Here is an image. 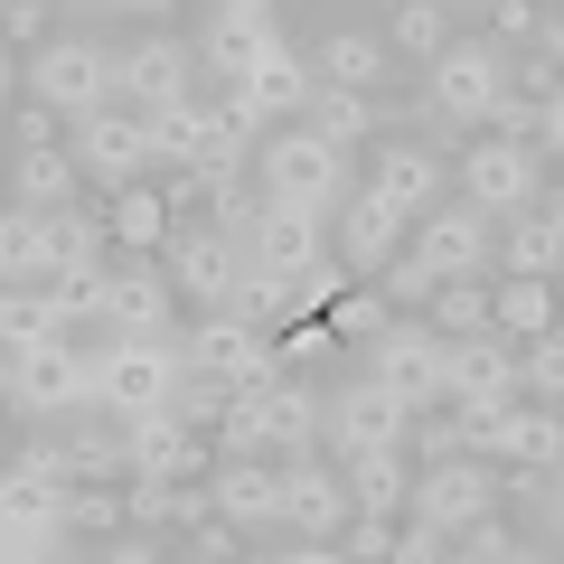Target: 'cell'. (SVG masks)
Here are the masks:
<instances>
[{"instance_id":"8","label":"cell","mask_w":564,"mask_h":564,"mask_svg":"<svg viewBox=\"0 0 564 564\" xmlns=\"http://www.w3.org/2000/svg\"><path fill=\"white\" fill-rule=\"evenodd\" d=\"M76 321H104V329H180V282H170L161 254H122V263H104V273L76 292Z\"/></svg>"},{"instance_id":"16","label":"cell","mask_w":564,"mask_h":564,"mask_svg":"<svg viewBox=\"0 0 564 564\" xmlns=\"http://www.w3.org/2000/svg\"><path fill=\"white\" fill-rule=\"evenodd\" d=\"M198 39H180V29H141L132 47H122V104L132 113H170V104H198Z\"/></svg>"},{"instance_id":"47","label":"cell","mask_w":564,"mask_h":564,"mask_svg":"<svg viewBox=\"0 0 564 564\" xmlns=\"http://www.w3.org/2000/svg\"><path fill=\"white\" fill-rule=\"evenodd\" d=\"M489 20H499V47H536V0H499V10H489Z\"/></svg>"},{"instance_id":"45","label":"cell","mask_w":564,"mask_h":564,"mask_svg":"<svg viewBox=\"0 0 564 564\" xmlns=\"http://www.w3.org/2000/svg\"><path fill=\"white\" fill-rule=\"evenodd\" d=\"M339 555H358V564H377V555H395V518H367V508H358V518L339 527Z\"/></svg>"},{"instance_id":"40","label":"cell","mask_w":564,"mask_h":564,"mask_svg":"<svg viewBox=\"0 0 564 564\" xmlns=\"http://www.w3.org/2000/svg\"><path fill=\"white\" fill-rule=\"evenodd\" d=\"M377 292H386L395 311H433V292H443V273H433V263H423L414 245H404V254H395V263L377 273Z\"/></svg>"},{"instance_id":"33","label":"cell","mask_w":564,"mask_h":564,"mask_svg":"<svg viewBox=\"0 0 564 564\" xmlns=\"http://www.w3.org/2000/svg\"><path fill=\"white\" fill-rule=\"evenodd\" d=\"M207 141H217V104H170V113H151V161L161 170H188L198 180Z\"/></svg>"},{"instance_id":"17","label":"cell","mask_w":564,"mask_h":564,"mask_svg":"<svg viewBox=\"0 0 564 564\" xmlns=\"http://www.w3.org/2000/svg\"><path fill=\"white\" fill-rule=\"evenodd\" d=\"M414 254L433 263V273H499V217H489V207H470L462 188H452L443 207H423L414 217Z\"/></svg>"},{"instance_id":"37","label":"cell","mask_w":564,"mask_h":564,"mask_svg":"<svg viewBox=\"0 0 564 564\" xmlns=\"http://www.w3.org/2000/svg\"><path fill=\"white\" fill-rule=\"evenodd\" d=\"M302 122H321L329 141H348V151H358V141H367V132H377V122H386V104H377V95H358V85H321Z\"/></svg>"},{"instance_id":"20","label":"cell","mask_w":564,"mask_h":564,"mask_svg":"<svg viewBox=\"0 0 564 564\" xmlns=\"http://www.w3.org/2000/svg\"><path fill=\"white\" fill-rule=\"evenodd\" d=\"M404 245H414V207H395L377 180H358V188L339 198V263H348L358 282H377Z\"/></svg>"},{"instance_id":"35","label":"cell","mask_w":564,"mask_h":564,"mask_svg":"<svg viewBox=\"0 0 564 564\" xmlns=\"http://www.w3.org/2000/svg\"><path fill=\"white\" fill-rule=\"evenodd\" d=\"M104 236H113V217H85V207H57V273L66 292H85V282L104 273Z\"/></svg>"},{"instance_id":"14","label":"cell","mask_w":564,"mask_h":564,"mask_svg":"<svg viewBox=\"0 0 564 564\" xmlns=\"http://www.w3.org/2000/svg\"><path fill=\"white\" fill-rule=\"evenodd\" d=\"M236 245H245V263H263V273H292V282H302L321 254H339V245H329V217H321V207L263 198V188H254V207H245Z\"/></svg>"},{"instance_id":"24","label":"cell","mask_w":564,"mask_h":564,"mask_svg":"<svg viewBox=\"0 0 564 564\" xmlns=\"http://www.w3.org/2000/svg\"><path fill=\"white\" fill-rule=\"evenodd\" d=\"M122 433H132V470H151V480H207V470H217V433L188 423L180 404H170V414L122 423Z\"/></svg>"},{"instance_id":"34","label":"cell","mask_w":564,"mask_h":564,"mask_svg":"<svg viewBox=\"0 0 564 564\" xmlns=\"http://www.w3.org/2000/svg\"><path fill=\"white\" fill-rule=\"evenodd\" d=\"M170 226H180V198H170V188L141 180V188H122V198H113V245H122V254H161Z\"/></svg>"},{"instance_id":"6","label":"cell","mask_w":564,"mask_h":564,"mask_svg":"<svg viewBox=\"0 0 564 564\" xmlns=\"http://www.w3.org/2000/svg\"><path fill=\"white\" fill-rule=\"evenodd\" d=\"M180 386H188L180 329H104V414H113V423L170 414Z\"/></svg>"},{"instance_id":"23","label":"cell","mask_w":564,"mask_h":564,"mask_svg":"<svg viewBox=\"0 0 564 564\" xmlns=\"http://www.w3.org/2000/svg\"><path fill=\"white\" fill-rule=\"evenodd\" d=\"M348 518H358L348 470L329 462V452H292V462H282V527H292V536H339Z\"/></svg>"},{"instance_id":"7","label":"cell","mask_w":564,"mask_h":564,"mask_svg":"<svg viewBox=\"0 0 564 564\" xmlns=\"http://www.w3.org/2000/svg\"><path fill=\"white\" fill-rule=\"evenodd\" d=\"M452 188L489 217H527L545 198V151L536 141H508V132H470V151H452Z\"/></svg>"},{"instance_id":"2","label":"cell","mask_w":564,"mask_h":564,"mask_svg":"<svg viewBox=\"0 0 564 564\" xmlns=\"http://www.w3.org/2000/svg\"><path fill=\"white\" fill-rule=\"evenodd\" d=\"M508 85H518V47H499L480 29V39H452L443 57L423 66V122L433 132H489L499 122V104H508Z\"/></svg>"},{"instance_id":"19","label":"cell","mask_w":564,"mask_h":564,"mask_svg":"<svg viewBox=\"0 0 564 564\" xmlns=\"http://www.w3.org/2000/svg\"><path fill=\"white\" fill-rule=\"evenodd\" d=\"M188 39H198V66H207V76L236 85V76H254V66L282 47V20H273V0H217Z\"/></svg>"},{"instance_id":"13","label":"cell","mask_w":564,"mask_h":564,"mask_svg":"<svg viewBox=\"0 0 564 564\" xmlns=\"http://www.w3.org/2000/svg\"><path fill=\"white\" fill-rule=\"evenodd\" d=\"M367 367H377V377H395L404 395H414V414L452 404V339L423 321V311H395V321L367 339Z\"/></svg>"},{"instance_id":"21","label":"cell","mask_w":564,"mask_h":564,"mask_svg":"<svg viewBox=\"0 0 564 564\" xmlns=\"http://www.w3.org/2000/svg\"><path fill=\"white\" fill-rule=\"evenodd\" d=\"M161 263H170V282H180V302H198V311H217V302H236V273H245V245H236V226H170V245H161Z\"/></svg>"},{"instance_id":"9","label":"cell","mask_w":564,"mask_h":564,"mask_svg":"<svg viewBox=\"0 0 564 564\" xmlns=\"http://www.w3.org/2000/svg\"><path fill=\"white\" fill-rule=\"evenodd\" d=\"M180 348H188V377H226V386H254V377H273V367H282L273 329L245 321L236 302L188 311V321H180Z\"/></svg>"},{"instance_id":"49","label":"cell","mask_w":564,"mask_h":564,"mask_svg":"<svg viewBox=\"0 0 564 564\" xmlns=\"http://www.w3.org/2000/svg\"><path fill=\"white\" fill-rule=\"evenodd\" d=\"M545 545H564V470H545Z\"/></svg>"},{"instance_id":"55","label":"cell","mask_w":564,"mask_h":564,"mask_svg":"<svg viewBox=\"0 0 564 564\" xmlns=\"http://www.w3.org/2000/svg\"><path fill=\"white\" fill-rule=\"evenodd\" d=\"M57 10H85V20H104V10H113V20H122V0H57Z\"/></svg>"},{"instance_id":"27","label":"cell","mask_w":564,"mask_h":564,"mask_svg":"<svg viewBox=\"0 0 564 564\" xmlns=\"http://www.w3.org/2000/svg\"><path fill=\"white\" fill-rule=\"evenodd\" d=\"M311 66H321V85L386 95V85H395V39H377V29H329V39L311 47Z\"/></svg>"},{"instance_id":"56","label":"cell","mask_w":564,"mask_h":564,"mask_svg":"<svg viewBox=\"0 0 564 564\" xmlns=\"http://www.w3.org/2000/svg\"><path fill=\"white\" fill-rule=\"evenodd\" d=\"M555 329H564V273H555Z\"/></svg>"},{"instance_id":"44","label":"cell","mask_w":564,"mask_h":564,"mask_svg":"<svg viewBox=\"0 0 564 564\" xmlns=\"http://www.w3.org/2000/svg\"><path fill=\"white\" fill-rule=\"evenodd\" d=\"M452 555H470V564H508V555H518V536H508L499 508H489V518H470L462 536H452Z\"/></svg>"},{"instance_id":"29","label":"cell","mask_w":564,"mask_h":564,"mask_svg":"<svg viewBox=\"0 0 564 564\" xmlns=\"http://www.w3.org/2000/svg\"><path fill=\"white\" fill-rule=\"evenodd\" d=\"M57 329H76V292L66 282H10L0 292V348H39Z\"/></svg>"},{"instance_id":"42","label":"cell","mask_w":564,"mask_h":564,"mask_svg":"<svg viewBox=\"0 0 564 564\" xmlns=\"http://www.w3.org/2000/svg\"><path fill=\"white\" fill-rule=\"evenodd\" d=\"M518 367H527V395L564 404V329H536V339L518 348Z\"/></svg>"},{"instance_id":"48","label":"cell","mask_w":564,"mask_h":564,"mask_svg":"<svg viewBox=\"0 0 564 564\" xmlns=\"http://www.w3.org/2000/svg\"><path fill=\"white\" fill-rule=\"evenodd\" d=\"M536 151H555V161H564V76H555V95L536 104Z\"/></svg>"},{"instance_id":"32","label":"cell","mask_w":564,"mask_h":564,"mask_svg":"<svg viewBox=\"0 0 564 564\" xmlns=\"http://www.w3.org/2000/svg\"><path fill=\"white\" fill-rule=\"evenodd\" d=\"M57 273V217L47 207H10L0 217V282H47Z\"/></svg>"},{"instance_id":"18","label":"cell","mask_w":564,"mask_h":564,"mask_svg":"<svg viewBox=\"0 0 564 564\" xmlns=\"http://www.w3.org/2000/svg\"><path fill=\"white\" fill-rule=\"evenodd\" d=\"M489 508H499V462H489V452H443V462L414 470V508H404V518H433V527L462 536Z\"/></svg>"},{"instance_id":"54","label":"cell","mask_w":564,"mask_h":564,"mask_svg":"<svg viewBox=\"0 0 564 564\" xmlns=\"http://www.w3.org/2000/svg\"><path fill=\"white\" fill-rule=\"evenodd\" d=\"M452 20H489V10H499V0H443Z\"/></svg>"},{"instance_id":"4","label":"cell","mask_w":564,"mask_h":564,"mask_svg":"<svg viewBox=\"0 0 564 564\" xmlns=\"http://www.w3.org/2000/svg\"><path fill=\"white\" fill-rule=\"evenodd\" d=\"M254 188L339 217V198L358 188V161H348V141H329L321 122H282V132H263V151H254Z\"/></svg>"},{"instance_id":"3","label":"cell","mask_w":564,"mask_h":564,"mask_svg":"<svg viewBox=\"0 0 564 564\" xmlns=\"http://www.w3.org/2000/svg\"><path fill=\"white\" fill-rule=\"evenodd\" d=\"M10 404H20L29 423L95 414L104 404V339L57 329V339H39V348H10Z\"/></svg>"},{"instance_id":"31","label":"cell","mask_w":564,"mask_h":564,"mask_svg":"<svg viewBox=\"0 0 564 564\" xmlns=\"http://www.w3.org/2000/svg\"><path fill=\"white\" fill-rule=\"evenodd\" d=\"M10 188L20 198L10 207H76V188H85V170H76V151H47V141H20V161H10Z\"/></svg>"},{"instance_id":"26","label":"cell","mask_w":564,"mask_h":564,"mask_svg":"<svg viewBox=\"0 0 564 564\" xmlns=\"http://www.w3.org/2000/svg\"><path fill=\"white\" fill-rule=\"evenodd\" d=\"M367 180L386 188V198L395 207H443L452 198V170H443V151H433V141H414V132H395V141H377V161H367Z\"/></svg>"},{"instance_id":"43","label":"cell","mask_w":564,"mask_h":564,"mask_svg":"<svg viewBox=\"0 0 564 564\" xmlns=\"http://www.w3.org/2000/svg\"><path fill=\"white\" fill-rule=\"evenodd\" d=\"M10 480H20V489H66L76 462H66V443H29L20 462H10Z\"/></svg>"},{"instance_id":"36","label":"cell","mask_w":564,"mask_h":564,"mask_svg":"<svg viewBox=\"0 0 564 564\" xmlns=\"http://www.w3.org/2000/svg\"><path fill=\"white\" fill-rule=\"evenodd\" d=\"M386 39H395V57L433 66L452 47V10H443V0H395V10H386Z\"/></svg>"},{"instance_id":"41","label":"cell","mask_w":564,"mask_h":564,"mask_svg":"<svg viewBox=\"0 0 564 564\" xmlns=\"http://www.w3.org/2000/svg\"><path fill=\"white\" fill-rule=\"evenodd\" d=\"M321 321H329V329H348V339H377V329L395 321V302H386L377 282H348V292H339V302L321 311Z\"/></svg>"},{"instance_id":"46","label":"cell","mask_w":564,"mask_h":564,"mask_svg":"<svg viewBox=\"0 0 564 564\" xmlns=\"http://www.w3.org/2000/svg\"><path fill=\"white\" fill-rule=\"evenodd\" d=\"M433 555H452V527L404 518V527H395V564H433Z\"/></svg>"},{"instance_id":"52","label":"cell","mask_w":564,"mask_h":564,"mask_svg":"<svg viewBox=\"0 0 564 564\" xmlns=\"http://www.w3.org/2000/svg\"><path fill=\"white\" fill-rule=\"evenodd\" d=\"M170 10H180V0H122V20H151V29H161Z\"/></svg>"},{"instance_id":"15","label":"cell","mask_w":564,"mask_h":564,"mask_svg":"<svg viewBox=\"0 0 564 564\" xmlns=\"http://www.w3.org/2000/svg\"><path fill=\"white\" fill-rule=\"evenodd\" d=\"M527 395V367H518V339H499V329H470V339H452V414L480 433L489 414H508V404Z\"/></svg>"},{"instance_id":"53","label":"cell","mask_w":564,"mask_h":564,"mask_svg":"<svg viewBox=\"0 0 564 564\" xmlns=\"http://www.w3.org/2000/svg\"><path fill=\"white\" fill-rule=\"evenodd\" d=\"M536 217L555 226V254H564V188H545V198H536Z\"/></svg>"},{"instance_id":"1","label":"cell","mask_w":564,"mask_h":564,"mask_svg":"<svg viewBox=\"0 0 564 564\" xmlns=\"http://www.w3.org/2000/svg\"><path fill=\"white\" fill-rule=\"evenodd\" d=\"M217 452H273V462H292V452H329V395L302 386L292 367H273V377L236 386V414L217 423Z\"/></svg>"},{"instance_id":"38","label":"cell","mask_w":564,"mask_h":564,"mask_svg":"<svg viewBox=\"0 0 564 564\" xmlns=\"http://www.w3.org/2000/svg\"><path fill=\"white\" fill-rule=\"evenodd\" d=\"M499 273H545L555 282L564 273V254H555V226L527 207V217H499Z\"/></svg>"},{"instance_id":"50","label":"cell","mask_w":564,"mask_h":564,"mask_svg":"<svg viewBox=\"0 0 564 564\" xmlns=\"http://www.w3.org/2000/svg\"><path fill=\"white\" fill-rule=\"evenodd\" d=\"M39 20H47V0H10V39H20V47L39 39Z\"/></svg>"},{"instance_id":"12","label":"cell","mask_w":564,"mask_h":564,"mask_svg":"<svg viewBox=\"0 0 564 564\" xmlns=\"http://www.w3.org/2000/svg\"><path fill=\"white\" fill-rule=\"evenodd\" d=\"M311 95H321V66L292 57V47H273L254 76H236V85L217 95V113L236 122V132H254V141H263V132H282V122H302V113H311Z\"/></svg>"},{"instance_id":"25","label":"cell","mask_w":564,"mask_h":564,"mask_svg":"<svg viewBox=\"0 0 564 564\" xmlns=\"http://www.w3.org/2000/svg\"><path fill=\"white\" fill-rule=\"evenodd\" d=\"M207 489H217V518H236L254 545H263V527H282V462L273 452H217Z\"/></svg>"},{"instance_id":"39","label":"cell","mask_w":564,"mask_h":564,"mask_svg":"<svg viewBox=\"0 0 564 564\" xmlns=\"http://www.w3.org/2000/svg\"><path fill=\"white\" fill-rule=\"evenodd\" d=\"M423 321L443 329V339H470V329H489V273H452L443 292H433V311Z\"/></svg>"},{"instance_id":"22","label":"cell","mask_w":564,"mask_h":564,"mask_svg":"<svg viewBox=\"0 0 564 564\" xmlns=\"http://www.w3.org/2000/svg\"><path fill=\"white\" fill-rule=\"evenodd\" d=\"M470 452H489V462H508V470H564V404L518 395L508 414H489L480 433H470Z\"/></svg>"},{"instance_id":"11","label":"cell","mask_w":564,"mask_h":564,"mask_svg":"<svg viewBox=\"0 0 564 564\" xmlns=\"http://www.w3.org/2000/svg\"><path fill=\"white\" fill-rule=\"evenodd\" d=\"M76 170H85V188H104V198H122V188H141L151 180V113H132V104H104V113H85L76 122Z\"/></svg>"},{"instance_id":"5","label":"cell","mask_w":564,"mask_h":564,"mask_svg":"<svg viewBox=\"0 0 564 564\" xmlns=\"http://www.w3.org/2000/svg\"><path fill=\"white\" fill-rule=\"evenodd\" d=\"M29 104H47L57 122H85L104 113V104H122V47L95 39V29H76V39H39V57L20 66Z\"/></svg>"},{"instance_id":"10","label":"cell","mask_w":564,"mask_h":564,"mask_svg":"<svg viewBox=\"0 0 564 564\" xmlns=\"http://www.w3.org/2000/svg\"><path fill=\"white\" fill-rule=\"evenodd\" d=\"M386 443H414V395L377 367H358L329 386V452L348 462V452H386Z\"/></svg>"},{"instance_id":"30","label":"cell","mask_w":564,"mask_h":564,"mask_svg":"<svg viewBox=\"0 0 564 564\" xmlns=\"http://www.w3.org/2000/svg\"><path fill=\"white\" fill-rule=\"evenodd\" d=\"M489 329L499 339H536V329H555V282L545 273H489Z\"/></svg>"},{"instance_id":"28","label":"cell","mask_w":564,"mask_h":564,"mask_svg":"<svg viewBox=\"0 0 564 564\" xmlns=\"http://www.w3.org/2000/svg\"><path fill=\"white\" fill-rule=\"evenodd\" d=\"M348 499L367 508V518H404L414 508V443H386V452H348Z\"/></svg>"},{"instance_id":"51","label":"cell","mask_w":564,"mask_h":564,"mask_svg":"<svg viewBox=\"0 0 564 564\" xmlns=\"http://www.w3.org/2000/svg\"><path fill=\"white\" fill-rule=\"evenodd\" d=\"M536 47H545V57H555V66H564V0H555V10H545V20H536Z\"/></svg>"}]
</instances>
